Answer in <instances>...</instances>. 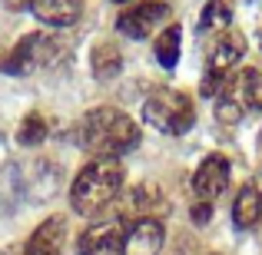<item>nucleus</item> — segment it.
Instances as JSON below:
<instances>
[{
	"label": "nucleus",
	"mask_w": 262,
	"mask_h": 255,
	"mask_svg": "<svg viewBox=\"0 0 262 255\" xmlns=\"http://www.w3.org/2000/svg\"><path fill=\"white\" fill-rule=\"evenodd\" d=\"M80 143L93 153V159H116L140 149L143 129L120 106H96L80 123Z\"/></svg>",
	"instance_id": "obj_1"
},
{
	"label": "nucleus",
	"mask_w": 262,
	"mask_h": 255,
	"mask_svg": "<svg viewBox=\"0 0 262 255\" xmlns=\"http://www.w3.org/2000/svg\"><path fill=\"white\" fill-rule=\"evenodd\" d=\"M123 182H126V169L116 159H90L86 166H80V172L70 182L73 212H80L86 219H96L100 212H106L120 199Z\"/></svg>",
	"instance_id": "obj_2"
},
{
	"label": "nucleus",
	"mask_w": 262,
	"mask_h": 255,
	"mask_svg": "<svg viewBox=\"0 0 262 255\" xmlns=\"http://www.w3.org/2000/svg\"><path fill=\"white\" fill-rule=\"evenodd\" d=\"M143 120L166 136H183L196 126V103L183 89H156L143 103Z\"/></svg>",
	"instance_id": "obj_3"
},
{
	"label": "nucleus",
	"mask_w": 262,
	"mask_h": 255,
	"mask_svg": "<svg viewBox=\"0 0 262 255\" xmlns=\"http://www.w3.org/2000/svg\"><path fill=\"white\" fill-rule=\"evenodd\" d=\"M60 57V40L47 33H24L10 50L0 57V73L7 77H27L43 66H50Z\"/></svg>",
	"instance_id": "obj_4"
},
{
	"label": "nucleus",
	"mask_w": 262,
	"mask_h": 255,
	"mask_svg": "<svg viewBox=\"0 0 262 255\" xmlns=\"http://www.w3.org/2000/svg\"><path fill=\"white\" fill-rule=\"evenodd\" d=\"M166 17H169L166 0H140L116 17V33H123L126 40H149Z\"/></svg>",
	"instance_id": "obj_5"
},
{
	"label": "nucleus",
	"mask_w": 262,
	"mask_h": 255,
	"mask_svg": "<svg viewBox=\"0 0 262 255\" xmlns=\"http://www.w3.org/2000/svg\"><path fill=\"white\" fill-rule=\"evenodd\" d=\"M229 172H232L229 159H226L223 153L206 156V159L196 166V172H192V192H196L199 202H212L216 205V199L229 189Z\"/></svg>",
	"instance_id": "obj_6"
},
{
	"label": "nucleus",
	"mask_w": 262,
	"mask_h": 255,
	"mask_svg": "<svg viewBox=\"0 0 262 255\" xmlns=\"http://www.w3.org/2000/svg\"><path fill=\"white\" fill-rule=\"evenodd\" d=\"M116 202H120V216L133 219V222H140V219H160V212H166V196H163V189L153 186V182L133 186V189L123 199H116Z\"/></svg>",
	"instance_id": "obj_7"
},
{
	"label": "nucleus",
	"mask_w": 262,
	"mask_h": 255,
	"mask_svg": "<svg viewBox=\"0 0 262 255\" xmlns=\"http://www.w3.org/2000/svg\"><path fill=\"white\" fill-rule=\"evenodd\" d=\"M123 229L120 222H93L83 236L77 239L80 255H123Z\"/></svg>",
	"instance_id": "obj_8"
},
{
	"label": "nucleus",
	"mask_w": 262,
	"mask_h": 255,
	"mask_svg": "<svg viewBox=\"0 0 262 255\" xmlns=\"http://www.w3.org/2000/svg\"><path fill=\"white\" fill-rule=\"evenodd\" d=\"M166 242V225L160 219H140L123 236V255H160Z\"/></svg>",
	"instance_id": "obj_9"
},
{
	"label": "nucleus",
	"mask_w": 262,
	"mask_h": 255,
	"mask_svg": "<svg viewBox=\"0 0 262 255\" xmlns=\"http://www.w3.org/2000/svg\"><path fill=\"white\" fill-rule=\"evenodd\" d=\"M243 57H246V33L229 27V30L219 33V37L212 40V47H209V70L229 77L232 66H239Z\"/></svg>",
	"instance_id": "obj_10"
},
{
	"label": "nucleus",
	"mask_w": 262,
	"mask_h": 255,
	"mask_svg": "<svg viewBox=\"0 0 262 255\" xmlns=\"http://www.w3.org/2000/svg\"><path fill=\"white\" fill-rule=\"evenodd\" d=\"M30 13L40 24L63 30V27H73L83 17V0H30Z\"/></svg>",
	"instance_id": "obj_11"
},
{
	"label": "nucleus",
	"mask_w": 262,
	"mask_h": 255,
	"mask_svg": "<svg viewBox=\"0 0 262 255\" xmlns=\"http://www.w3.org/2000/svg\"><path fill=\"white\" fill-rule=\"evenodd\" d=\"M67 239V219L63 216H50L33 229V236L27 239L24 255H60Z\"/></svg>",
	"instance_id": "obj_12"
},
{
	"label": "nucleus",
	"mask_w": 262,
	"mask_h": 255,
	"mask_svg": "<svg viewBox=\"0 0 262 255\" xmlns=\"http://www.w3.org/2000/svg\"><path fill=\"white\" fill-rule=\"evenodd\" d=\"M123 70V53H120V43L116 40H96L93 47H90V73H93L100 83H110V80H116Z\"/></svg>",
	"instance_id": "obj_13"
},
{
	"label": "nucleus",
	"mask_w": 262,
	"mask_h": 255,
	"mask_svg": "<svg viewBox=\"0 0 262 255\" xmlns=\"http://www.w3.org/2000/svg\"><path fill=\"white\" fill-rule=\"evenodd\" d=\"M232 222H236V229H256L262 222V192L256 186H243V189L236 192Z\"/></svg>",
	"instance_id": "obj_14"
},
{
	"label": "nucleus",
	"mask_w": 262,
	"mask_h": 255,
	"mask_svg": "<svg viewBox=\"0 0 262 255\" xmlns=\"http://www.w3.org/2000/svg\"><path fill=\"white\" fill-rule=\"evenodd\" d=\"M179 47H183V27L169 24L166 30H160V37L153 40V57L163 70H173L179 63Z\"/></svg>",
	"instance_id": "obj_15"
},
{
	"label": "nucleus",
	"mask_w": 262,
	"mask_h": 255,
	"mask_svg": "<svg viewBox=\"0 0 262 255\" xmlns=\"http://www.w3.org/2000/svg\"><path fill=\"white\" fill-rule=\"evenodd\" d=\"M232 89L246 103V109H262V66H249L232 77Z\"/></svg>",
	"instance_id": "obj_16"
},
{
	"label": "nucleus",
	"mask_w": 262,
	"mask_h": 255,
	"mask_svg": "<svg viewBox=\"0 0 262 255\" xmlns=\"http://www.w3.org/2000/svg\"><path fill=\"white\" fill-rule=\"evenodd\" d=\"M232 24V4L229 0H209V4L203 7V13H199V30L203 33H226Z\"/></svg>",
	"instance_id": "obj_17"
},
{
	"label": "nucleus",
	"mask_w": 262,
	"mask_h": 255,
	"mask_svg": "<svg viewBox=\"0 0 262 255\" xmlns=\"http://www.w3.org/2000/svg\"><path fill=\"white\" fill-rule=\"evenodd\" d=\"M50 136V123L43 120L40 113H27L17 126V146H40V143Z\"/></svg>",
	"instance_id": "obj_18"
},
{
	"label": "nucleus",
	"mask_w": 262,
	"mask_h": 255,
	"mask_svg": "<svg viewBox=\"0 0 262 255\" xmlns=\"http://www.w3.org/2000/svg\"><path fill=\"white\" fill-rule=\"evenodd\" d=\"M212 209H216L212 202H196V205H192V222H196V225H206L212 219Z\"/></svg>",
	"instance_id": "obj_19"
},
{
	"label": "nucleus",
	"mask_w": 262,
	"mask_h": 255,
	"mask_svg": "<svg viewBox=\"0 0 262 255\" xmlns=\"http://www.w3.org/2000/svg\"><path fill=\"white\" fill-rule=\"evenodd\" d=\"M0 255H24V249H17V245H13V249H7V252H0Z\"/></svg>",
	"instance_id": "obj_20"
},
{
	"label": "nucleus",
	"mask_w": 262,
	"mask_h": 255,
	"mask_svg": "<svg viewBox=\"0 0 262 255\" xmlns=\"http://www.w3.org/2000/svg\"><path fill=\"white\" fill-rule=\"evenodd\" d=\"M113 4H129V0H113Z\"/></svg>",
	"instance_id": "obj_21"
},
{
	"label": "nucleus",
	"mask_w": 262,
	"mask_h": 255,
	"mask_svg": "<svg viewBox=\"0 0 262 255\" xmlns=\"http://www.w3.org/2000/svg\"><path fill=\"white\" fill-rule=\"evenodd\" d=\"M259 47H262V33H259Z\"/></svg>",
	"instance_id": "obj_22"
}]
</instances>
